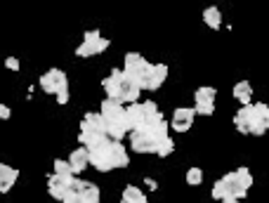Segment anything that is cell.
Segmentation results:
<instances>
[{
	"label": "cell",
	"instance_id": "cell-20",
	"mask_svg": "<svg viewBox=\"0 0 269 203\" xmlns=\"http://www.w3.org/2000/svg\"><path fill=\"white\" fill-rule=\"evenodd\" d=\"M194 118H196V109H194V107H177L173 111V121L194 123Z\"/></svg>",
	"mask_w": 269,
	"mask_h": 203
},
{
	"label": "cell",
	"instance_id": "cell-30",
	"mask_svg": "<svg viewBox=\"0 0 269 203\" xmlns=\"http://www.w3.org/2000/svg\"><path fill=\"white\" fill-rule=\"evenodd\" d=\"M76 57H81V59H88V57H92V54H90V50L85 48L83 43H81V45L76 48Z\"/></svg>",
	"mask_w": 269,
	"mask_h": 203
},
{
	"label": "cell",
	"instance_id": "cell-15",
	"mask_svg": "<svg viewBox=\"0 0 269 203\" xmlns=\"http://www.w3.org/2000/svg\"><path fill=\"white\" fill-rule=\"evenodd\" d=\"M210 194H213L215 201H224V198L234 196V187H232V184H229L224 177H220V180L213 184V191H210Z\"/></svg>",
	"mask_w": 269,
	"mask_h": 203
},
{
	"label": "cell",
	"instance_id": "cell-22",
	"mask_svg": "<svg viewBox=\"0 0 269 203\" xmlns=\"http://www.w3.org/2000/svg\"><path fill=\"white\" fill-rule=\"evenodd\" d=\"M175 151V142L173 137H168V140H163V142H159V147H156V156L159 158H168V156Z\"/></svg>",
	"mask_w": 269,
	"mask_h": 203
},
{
	"label": "cell",
	"instance_id": "cell-17",
	"mask_svg": "<svg viewBox=\"0 0 269 203\" xmlns=\"http://www.w3.org/2000/svg\"><path fill=\"white\" fill-rule=\"evenodd\" d=\"M203 21H206V26L208 28H217L222 26V12H220V7H215V5H210V7H206L203 10Z\"/></svg>",
	"mask_w": 269,
	"mask_h": 203
},
{
	"label": "cell",
	"instance_id": "cell-26",
	"mask_svg": "<svg viewBox=\"0 0 269 203\" xmlns=\"http://www.w3.org/2000/svg\"><path fill=\"white\" fill-rule=\"evenodd\" d=\"M194 123H184V121H170V130L175 132H189Z\"/></svg>",
	"mask_w": 269,
	"mask_h": 203
},
{
	"label": "cell",
	"instance_id": "cell-18",
	"mask_svg": "<svg viewBox=\"0 0 269 203\" xmlns=\"http://www.w3.org/2000/svg\"><path fill=\"white\" fill-rule=\"evenodd\" d=\"M215 97H217V90L210 88V85L196 88V92H194V99H196V104H215Z\"/></svg>",
	"mask_w": 269,
	"mask_h": 203
},
{
	"label": "cell",
	"instance_id": "cell-8",
	"mask_svg": "<svg viewBox=\"0 0 269 203\" xmlns=\"http://www.w3.org/2000/svg\"><path fill=\"white\" fill-rule=\"evenodd\" d=\"M73 191H78L85 203H99V201H102L99 187L92 184V182H88V180H81V177H76V182H73Z\"/></svg>",
	"mask_w": 269,
	"mask_h": 203
},
{
	"label": "cell",
	"instance_id": "cell-14",
	"mask_svg": "<svg viewBox=\"0 0 269 203\" xmlns=\"http://www.w3.org/2000/svg\"><path fill=\"white\" fill-rule=\"evenodd\" d=\"M78 142H81V147H85L88 151H92V149L104 147V144L109 142V137H106V135H88V132H81V135H78Z\"/></svg>",
	"mask_w": 269,
	"mask_h": 203
},
{
	"label": "cell",
	"instance_id": "cell-24",
	"mask_svg": "<svg viewBox=\"0 0 269 203\" xmlns=\"http://www.w3.org/2000/svg\"><path fill=\"white\" fill-rule=\"evenodd\" d=\"M55 175H59V177H73V170H71L69 161L57 158V161H55Z\"/></svg>",
	"mask_w": 269,
	"mask_h": 203
},
{
	"label": "cell",
	"instance_id": "cell-16",
	"mask_svg": "<svg viewBox=\"0 0 269 203\" xmlns=\"http://www.w3.org/2000/svg\"><path fill=\"white\" fill-rule=\"evenodd\" d=\"M168 78V64H153V74H151V83H149V92H156V90L166 83Z\"/></svg>",
	"mask_w": 269,
	"mask_h": 203
},
{
	"label": "cell",
	"instance_id": "cell-5",
	"mask_svg": "<svg viewBox=\"0 0 269 203\" xmlns=\"http://www.w3.org/2000/svg\"><path fill=\"white\" fill-rule=\"evenodd\" d=\"M83 45L90 50V54L95 57V54L106 52L109 45H111V41L109 38H102V33H99L97 28H88V31L83 33Z\"/></svg>",
	"mask_w": 269,
	"mask_h": 203
},
{
	"label": "cell",
	"instance_id": "cell-12",
	"mask_svg": "<svg viewBox=\"0 0 269 203\" xmlns=\"http://www.w3.org/2000/svg\"><path fill=\"white\" fill-rule=\"evenodd\" d=\"M111 161H113V170L128 168L130 156H128V149L123 147V142H113V140H111Z\"/></svg>",
	"mask_w": 269,
	"mask_h": 203
},
{
	"label": "cell",
	"instance_id": "cell-32",
	"mask_svg": "<svg viewBox=\"0 0 269 203\" xmlns=\"http://www.w3.org/2000/svg\"><path fill=\"white\" fill-rule=\"evenodd\" d=\"M144 184H146V189H151V191L159 189V182H156V180H151V177H144Z\"/></svg>",
	"mask_w": 269,
	"mask_h": 203
},
{
	"label": "cell",
	"instance_id": "cell-25",
	"mask_svg": "<svg viewBox=\"0 0 269 203\" xmlns=\"http://www.w3.org/2000/svg\"><path fill=\"white\" fill-rule=\"evenodd\" d=\"M142 109H144L146 121H149V118H153V116H156V114H161V111H159V107H156V101H151V99L142 101Z\"/></svg>",
	"mask_w": 269,
	"mask_h": 203
},
{
	"label": "cell",
	"instance_id": "cell-1",
	"mask_svg": "<svg viewBox=\"0 0 269 203\" xmlns=\"http://www.w3.org/2000/svg\"><path fill=\"white\" fill-rule=\"evenodd\" d=\"M38 85H41V90L45 95L57 97L59 92H66V90H69V78H66V74H64L62 69H48V71L38 78Z\"/></svg>",
	"mask_w": 269,
	"mask_h": 203
},
{
	"label": "cell",
	"instance_id": "cell-4",
	"mask_svg": "<svg viewBox=\"0 0 269 203\" xmlns=\"http://www.w3.org/2000/svg\"><path fill=\"white\" fill-rule=\"evenodd\" d=\"M90 165L99 173H111L113 170V161H111V140L99 149L90 151Z\"/></svg>",
	"mask_w": 269,
	"mask_h": 203
},
{
	"label": "cell",
	"instance_id": "cell-29",
	"mask_svg": "<svg viewBox=\"0 0 269 203\" xmlns=\"http://www.w3.org/2000/svg\"><path fill=\"white\" fill-rule=\"evenodd\" d=\"M12 118V109L7 104H0V121H10Z\"/></svg>",
	"mask_w": 269,
	"mask_h": 203
},
{
	"label": "cell",
	"instance_id": "cell-28",
	"mask_svg": "<svg viewBox=\"0 0 269 203\" xmlns=\"http://www.w3.org/2000/svg\"><path fill=\"white\" fill-rule=\"evenodd\" d=\"M19 59H17V57H7L5 59V69H10V71H19Z\"/></svg>",
	"mask_w": 269,
	"mask_h": 203
},
{
	"label": "cell",
	"instance_id": "cell-11",
	"mask_svg": "<svg viewBox=\"0 0 269 203\" xmlns=\"http://www.w3.org/2000/svg\"><path fill=\"white\" fill-rule=\"evenodd\" d=\"M19 180V170L7 165V163H0V194H7Z\"/></svg>",
	"mask_w": 269,
	"mask_h": 203
},
{
	"label": "cell",
	"instance_id": "cell-35",
	"mask_svg": "<svg viewBox=\"0 0 269 203\" xmlns=\"http://www.w3.org/2000/svg\"><path fill=\"white\" fill-rule=\"evenodd\" d=\"M121 203H125V201H121ZM135 203H149V198L144 196V198H139V201H135Z\"/></svg>",
	"mask_w": 269,
	"mask_h": 203
},
{
	"label": "cell",
	"instance_id": "cell-21",
	"mask_svg": "<svg viewBox=\"0 0 269 203\" xmlns=\"http://www.w3.org/2000/svg\"><path fill=\"white\" fill-rule=\"evenodd\" d=\"M146 194L139 187H135V184H128L123 189V196H121V201H125V203H135V201H139V198H144Z\"/></svg>",
	"mask_w": 269,
	"mask_h": 203
},
{
	"label": "cell",
	"instance_id": "cell-7",
	"mask_svg": "<svg viewBox=\"0 0 269 203\" xmlns=\"http://www.w3.org/2000/svg\"><path fill=\"white\" fill-rule=\"evenodd\" d=\"M125 121H128L130 132L144 128L146 116H144V109H142V101H137V104H128V107H125Z\"/></svg>",
	"mask_w": 269,
	"mask_h": 203
},
{
	"label": "cell",
	"instance_id": "cell-10",
	"mask_svg": "<svg viewBox=\"0 0 269 203\" xmlns=\"http://www.w3.org/2000/svg\"><path fill=\"white\" fill-rule=\"evenodd\" d=\"M144 64H146V59L139 52H128L123 57V71H125V76H130L132 81H135V76L144 69Z\"/></svg>",
	"mask_w": 269,
	"mask_h": 203
},
{
	"label": "cell",
	"instance_id": "cell-33",
	"mask_svg": "<svg viewBox=\"0 0 269 203\" xmlns=\"http://www.w3.org/2000/svg\"><path fill=\"white\" fill-rule=\"evenodd\" d=\"M55 99H57V104H62V107H64V104L69 101V90H66V92H59V95H57Z\"/></svg>",
	"mask_w": 269,
	"mask_h": 203
},
{
	"label": "cell",
	"instance_id": "cell-31",
	"mask_svg": "<svg viewBox=\"0 0 269 203\" xmlns=\"http://www.w3.org/2000/svg\"><path fill=\"white\" fill-rule=\"evenodd\" d=\"M64 203H85L83 198H81V194H78V191H71V196L66 198V201Z\"/></svg>",
	"mask_w": 269,
	"mask_h": 203
},
{
	"label": "cell",
	"instance_id": "cell-34",
	"mask_svg": "<svg viewBox=\"0 0 269 203\" xmlns=\"http://www.w3.org/2000/svg\"><path fill=\"white\" fill-rule=\"evenodd\" d=\"M222 203H239V201H236L234 196H229V198H224V201H222Z\"/></svg>",
	"mask_w": 269,
	"mask_h": 203
},
{
	"label": "cell",
	"instance_id": "cell-13",
	"mask_svg": "<svg viewBox=\"0 0 269 203\" xmlns=\"http://www.w3.org/2000/svg\"><path fill=\"white\" fill-rule=\"evenodd\" d=\"M232 95H234V99L241 101V107H248V104H253V85L248 81H239L232 88Z\"/></svg>",
	"mask_w": 269,
	"mask_h": 203
},
{
	"label": "cell",
	"instance_id": "cell-19",
	"mask_svg": "<svg viewBox=\"0 0 269 203\" xmlns=\"http://www.w3.org/2000/svg\"><path fill=\"white\" fill-rule=\"evenodd\" d=\"M250 187H253V175H250L248 168H236V189H243L248 191Z\"/></svg>",
	"mask_w": 269,
	"mask_h": 203
},
{
	"label": "cell",
	"instance_id": "cell-36",
	"mask_svg": "<svg viewBox=\"0 0 269 203\" xmlns=\"http://www.w3.org/2000/svg\"><path fill=\"white\" fill-rule=\"evenodd\" d=\"M264 123H267V132H269V111H267V116H264Z\"/></svg>",
	"mask_w": 269,
	"mask_h": 203
},
{
	"label": "cell",
	"instance_id": "cell-9",
	"mask_svg": "<svg viewBox=\"0 0 269 203\" xmlns=\"http://www.w3.org/2000/svg\"><path fill=\"white\" fill-rule=\"evenodd\" d=\"M69 165H71V170H73V175H81L85 168L90 165V151L85 149V147H78V149H73L69 154Z\"/></svg>",
	"mask_w": 269,
	"mask_h": 203
},
{
	"label": "cell",
	"instance_id": "cell-3",
	"mask_svg": "<svg viewBox=\"0 0 269 203\" xmlns=\"http://www.w3.org/2000/svg\"><path fill=\"white\" fill-rule=\"evenodd\" d=\"M156 147H159V142L144 128L130 132V149L135 154H156Z\"/></svg>",
	"mask_w": 269,
	"mask_h": 203
},
{
	"label": "cell",
	"instance_id": "cell-27",
	"mask_svg": "<svg viewBox=\"0 0 269 203\" xmlns=\"http://www.w3.org/2000/svg\"><path fill=\"white\" fill-rule=\"evenodd\" d=\"M196 116H213L215 114V104H196Z\"/></svg>",
	"mask_w": 269,
	"mask_h": 203
},
{
	"label": "cell",
	"instance_id": "cell-2",
	"mask_svg": "<svg viewBox=\"0 0 269 203\" xmlns=\"http://www.w3.org/2000/svg\"><path fill=\"white\" fill-rule=\"evenodd\" d=\"M99 114H102L106 128H109V125H116V123H128L125 121V107L116 99H104L102 104H99Z\"/></svg>",
	"mask_w": 269,
	"mask_h": 203
},
{
	"label": "cell",
	"instance_id": "cell-23",
	"mask_svg": "<svg viewBox=\"0 0 269 203\" xmlns=\"http://www.w3.org/2000/svg\"><path fill=\"white\" fill-rule=\"evenodd\" d=\"M201 182H203V170L196 168V165L186 170V184H189V187H199Z\"/></svg>",
	"mask_w": 269,
	"mask_h": 203
},
{
	"label": "cell",
	"instance_id": "cell-6",
	"mask_svg": "<svg viewBox=\"0 0 269 203\" xmlns=\"http://www.w3.org/2000/svg\"><path fill=\"white\" fill-rule=\"evenodd\" d=\"M81 132H88V135H106V123H104L102 114H99V111H88V114L83 116V121H81Z\"/></svg>",
	"mask_w": 269,
	"mask_h": 203
}]
</instances>
